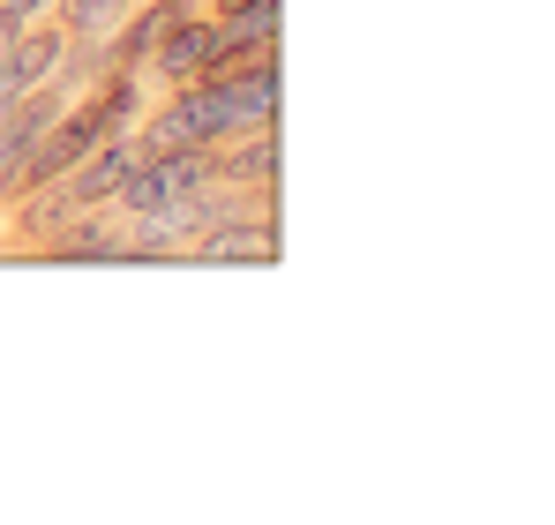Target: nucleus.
I'll use <instances>...</instances> for the list:
<instances>
[{"mask_svg": "<svg viewBox=\"0 0 555 525\" xmlns=\"http://www.w3.org/2000/svg\"><path fill=\"white\" fill-rule=\"evenodd\" d=\"M210 68H218V23H210V15H181V23L158 38V53L143 61V76H158V84H173V90L203 84Z\"/></svg>", "mask_w": 555, "mask_h": 525, "instance_id": "f257e3e1", "label": "nucleus"}, {"mask_svg": "<svg viewBox=\"0 0 555 525\" xmlns=\"http://www.w3.org/2000/svg\"><path fill=\"white\" fill-rule=\"evenodd\" d=\"M61 120V84H38V90H23L8 113H0V180L15 174L38 143H46V128Z\"/></svg>", "mask_w": 555, "mask_h": 525, "instance_id": "f03ea898", "label": "nucleus"}, {"mask_svg": "<svg viewBox=\"0 0 555 525\" xmlns=\"http://www.w3.org/2000/svg\"><path fill=\"white\" fill-rule=\"evenodd\" d=\"M128 166H135V143H128V136H105V143H91V151L61 174V188L76 195V210H98V203H113V195H120Z\"/></svg>", "mask_w": 555, "mask_h": 525, "instance_id": "7ed1b4c3", "label": "nucleus"}, {"mask_svg": "<svg viewBox=\"0 0 555 525\" xmlns=\"http://www.w3.org/2000/svg\"><path fill=\"white\" fill-rule=\"evenodd\" d=\"M181 15H188V0H151L143 15H128V23L105 38V68H113V76H120V68H128V76H143V61L158 53V38H166Z\"/></svg>", "mask_w": 555, "mask_h": 525, "instance_id": "20e7f679", "label": "nucleus"}, {"mask_svg": "<svg viewBox=\"0 0 555 525\" xmlns=\"http://www.w3.org/2000/svg\"><path fill=\"white\" fill-rule=\"evenodd\" d=\"M61 61H68V30L61 23H23L15 30V46H8V84H15V98L38 84H61Z\"/></svg>", "mask_w": 555, "mask_h": 525, "instance_id": "39448f33", "label": "nucleus"}, {"mask_svg": "<svg viewBox=\"0 0 555 525\" xmlns=\"http://www.w3.org/2000/svg\"><path fill=\"white\" fill-rule=\"evenodd\" d=\"M271 256H278L271 218H218L210 241L195 248V262H271Z\"/></svg>", "mask_w": 555, "mask_h": 525, "instance_id": "423d86ee", "label": "nucleus"}, {"mask_svg": "<svg viewBox=\"0 0 555 525\" xmlns=\"http://www.w3.org/2000/svg\"><path fill=\"white\" fill-rule=\"evenodd\" d=\"M271 174H278L271 128H241L233 143H218V180H233V188H271Z\"/></svg>", "mask_w": 555, "mask_h": 525, "instance_id": "0eeeda50", "label": "nucleus"}, {"mask_svg": "<svg viewBox=\"0 0 555 525\" xmlns=\"http://www.w3.org/2000/svg\"><path fill=\"white\" fill-rule=\"evenodd\" d=\"M128 23V0H61V30L68 38H113Z\"/></svg>", "mask_w": 555, "mask_h": 525, "instance_id": "6e6552de", "label": "nucleus"}, {"mask_svg": "<svg viewBox=\"0 0 555 525\" xmlns=\"http://www.w3.org/2000/svg\"><path fill=\"white\" fill-rule=\"evenodd\" d=\"M68 218H76V195H68L61 180H46V188H30V195H23V233H38V241H46V233H61Z\"/></svg>", "mask_w": 555, "mask_h": 525, "instance_id": "1a4fd4ad", "label": "nucleus"}, {"mask_svg": "<svg viewBox=\"0 0 555 525\" xmlns=\"http://www.w3.org/2000/svg\"><path fill=\"white\" fill-rule=\"evenodd\" d=\"M46 8H53V0H0V15H8V23H15V30H23V23H38V15H46Z\"/></svg>", "mask_w": 555, "mask_h": 525, "instance_id": "9d476101", "label": "nucleus"}, {"mask_svg": "<svg viewBox=\"0 0 555 525\" xmlns=\"http://www.w3.org/2000/svg\"><path fill=\"white\" fill-rule=\"evenodd\" d=\"M8 46H15V23L0 15V68H8Z\"/></svg>", "mask_w": 555, "mask_h": 525, "instance_id": "9b49d317", "label": "nucleus"}, {"mask_svg": "<svg viewBox=\"0 0 555 525\" xmlns=\"http://www.w3.org/2000/svg\"><path fill=\"white\" fill-rule=\"evenodd\" d=\"M8 105H15V84H8V68H0V113H8Z\"/></svg>", "mask_w": 555, "mask_h": 525, "instance_id": "f8f14e48", "label": "nucleus"}]
</instances>
